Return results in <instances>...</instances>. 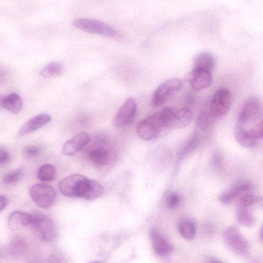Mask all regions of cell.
<instances>
[{"label":"cell","mask_w":263,"mask_h":263,"mask_svg":"<svg viewBox=\"0 0 263 263\" xmlns=\"http://www.w3.org/2000/svg\"><path fill=\"white\" fill-rule=\"evenodd\" d=\"M163 127L168 129H179L187 126L192 118L191 110L187 107L177 109L164 107L159 114Z\"/></svg>","instance_id":"obj_1"},{"label":"cell","mask_w":263,"mask_h":263,"mask_svg":"<svg viewBox=\"0 0 263 263\" xmlns=\"http://www.w3.org/2000/svg\"><path fill=\"white\" fill-rule=\"evenodd\" d=\"M86 154L89 160L98 166L107 165L113 156V152L108 147V140L105 135L95 138L87 147Z\"/></svg>","instance_id":"obj_2"},{"label":"cell","mask_w":263,"mask_h":263,"mask_svg":"<svg viewBox=\"0 0 263 263\" xmlns=\"http://www.w3.org/2000/svg\"><path fill=\"white\" fill-rule=\"evenodd\" d=\"M89 179L80 174H74L62 179L59 183L61 193L67 197L83 198L86 193Z\"/></svg>","instance_id":"obj_3"},{"label":"cell","mask_w":263,"mask_h":263,"mask_svg":"<svg viewBox=\"0 0 263 263\" xmlns=\"http://www.w3.org/2000/svg\"><path fill=\"white\" fill-rule=\"evenodd\" d=\"M73 25L80 30L90 33L111 37L119 36L118 31L111 26L103 22L92 18H77L73 22Z\"/></svg>","instance_id":"obj_4"},{"label":"cell","mask_w":263,"mask_h":263,"mask_svg":"<svg viewBox=\"0 0 263 263\" xmlns=\"http://www.w3.org/2000/svg\"><path fill=\"white\" fill-rule=\"evenodd\" d=\"M31 225L38 236L43 240L50 242L57 236L56 226L51 218L42 213L32 215Z\"/></svg>","instance_id":"obj_5"},{"label":"cell","mask_w":263,"mask_h":263,"mask_svg":"<svg viewBox=\"0 0 263 263\" xmlns=\"http://www.w3.org/2000/svg\"><path fill=\"white\" fill-rule=\"evenodd\" d=\"M223 237L228 247L237 254L246 255L249 253V242L236 226L228 227L223 232Z\"/></svg>","instance_id":"obj_6"},{"label":"cell","mask_w":263,"mask_h":263,"mask_svg":"<svg viewBox=\"0 0 263 263\" xmlns=\"http://www.w3.org/2000/svg\"><path fill=\"white\" fill-rule=\"evenodd\" d=\"M262 110L261 100L256 97H250L243 103L238 117L237 125L245 127L246 125L257 120Z\"/></svg>","instance_id":"obj_7"},{"label":"cell","mask_w":263,"mask_h":263,"mask_svg":"<svg viewBox=\"0 0 263 263\" xmlns=\"http://www.w3.org/2000/svg\"><path fill=\"white\" fill-rule=\"evenodd\" d=\"M182 86V81L179 78L166 81L155 91L152 98L153 105L155 107L161 106L180 90Z\"/></svg>","instance_id":"obj_8"},{"label":"cell","mask_w":263,"mask_h":263,"mask_svg":"<svg viewBox=\"0 0 263 263\" xmlns=\"http://www.w3.org/2000/svg\"><path fill=\"white\" fill-rule=\"evenodd\" d=\"M29 193L33 201L39 207L44 209L51 207L57 198L54 189L44 183H36L32 185Z\"/></svg>","instance_id":"obj_9"},{"label":"cell","mask_w":263,"mask_h":263,"mask_svg":"<svg viewBox=\"0 0 263 263\" xmlns=\"http://www.w3.org/2000/svg\"><path fill=\"white\" fill-rule=\"evenodd\" d=\"M163 126L158 115L147 117L137 123L136 132L138 136L145 141L158 137Z\"/></svg>","instance_id":"obj_10"},{"label":"cell","mask_w":263,"mask_h":263,"mask_svg":"<svg viewBox=\"0 0 263 263\" xmlns=\"http://www.w3.org/2000/svg\"><path fill=\"white\" fill-rule=\"evenodd\" d=\"M232 104V97L230 92L226 88H221L213 95L209 107V110L213 117H218L227 113Z\"/></svg>","instance_id":"obj_11"},{"label":"cell","mask_w":263,"mask_h":263,"mask_svg":"<svg viewBox=\"0 0 263 263\" xmlns=\"http://www.w3.org/2000/svg\"><path fill=\"white\" fill-rule=\"evenodd\" d=\"M137 111L135 100L128 98L120 108L114 119V125L119 128L130 124L134 120Z\"/></svg>","instance_id":"obj_12"},{"label":"cell","mask_w":263,"mask_h":263,"mask_svg":"<svg viewBox=\"0 0 263 263\" xmlns=\"http://www.w3.org/2000/svg\"><path fill=\"white\" fill-rule=\"evenodd\" d=\"M186 81L194 90H200L209 87L212 83L211 71L194 68L186 76Z\"/></svg>","instance_id":"obj_13"},{"label":"cell","mask_w":263,"mask_h":263,"mask_svg":"<svg viewBox=\"0 0 263 263\" xmlns=\"http://www.w3.org/2000/svg\"><path fill=\"white\" fill-rule=\"evenodd\" d=\"M90 140V137L86 132H81L65 142L62 152L67 156L74 155L87 145Z\"/></svg>","instance_id":"obj_14"},{"label":"cell","mask_w":263,"mask_h":263,"mask_svg":"<svg viewBox=\"0 0 263 263\" xmlns=\"http://www.w3.org/2000/svg\"><path fill=\"white\" fill-rule=\"evenodd\" d=\"M51 116L48 114H38L28 120L19 129L18 137H23L30 134L45 126L50 122Z\"/></svg>","instance_id":"obj_15"},{"label":"cell","mask_w":263,"mask_h":263,"mask_svg":"<svg viewBox=\"0 0 263 263\" xmlns=\"http://www.w3.org/2000/svg\"><path fill=\"white\" fill-rule=\"evenodd\" d=\"M149 234L156 254L159 256H165L173 251L171 244L157 230L151 229Z\"/></svg>","instance_id":"obj_16"},{"label":"cell","mask_w":263,"mask_h":263,"mask_svg":"<svg viewBox=\"0 0 263 263\" xmlns=\"http://www.w3.org/2000/svg\"><path fill=\"white\" fill-rule=\"evenodd\" d=\"M234 135L237 142L241 146L246 148H252L258 143V140L251 136L248 130L237 124L234 128Z\"/></svg>","instance_id":"obj_17"},{"label":"cell","mask_w":263,"mask_h":263,"mask_svg":"<svg viewBox=\"0 0 263 263\" xmlns=\"http://www.w3.org/2000/svg\"><path fill=\"white\" fill-rule=\"evenodd\" d=\"M1 105L6 110L13 114H17L22 108L23 101L17 93L11 92L2 98Z\"/></svg>","instance_id":"obj_18"},{"label":"cell","mask_w":263,"mask_h":263,"mask_svg":"<svg viewBox=\"0 0 263 263\" xmlns=\"http://www.w3.org/2000/svg\"><path fill=\"white\" fill-rule=\"evenodd\" d=\"M31 221L32 215L20 211H15L9 216L8 224L11 228L15 229L20 226L27 227L31 224Z\"/></svg>","instance_id":"obj_19"},{"label":"cell","mask_w":263,"mask_h":263,"mask_svg":"<svg viewBox=\"0 0 263 263\" xmlns=\"http://www.w3.org/2000/svg\"><path fill=\"white\" fill-rule=\"evenodd\" d=\"M199 141L200 135L196 131L178 151L177 162L179 163L186 155L192 152L197 146Z\"/></svg>","instance_id":"obj_20"},{"label":"cell","mask_w":263,"mask_h":263,"mask_svg":"<svg viewBox=\"0 0 263 263\" xmlns=\"http://www.w3.org/2000/svg\"><path fill=\"white\" fill-rule=\"evenodd\" d=\"M215 61L213 57L208 52H202L195 58L194 68L211 71L214 68Z\"/></svg>","instance_id":"obj_21"},{"label":"cell","mask_w":263,"mask_h":263,"mask_svg":"<svg viewBox=\"0 0 263 263\" xmlns=\"http://www.w3.org/2000/svg\"><path fill=\"white\" fill-rule=\"evenodd\" d=\"M28 249L27 243L21 237L14 238L10 243L9 252L12 256L18 257L24 255Z\"/></svg>","instance_id":"obj_22"},{"label":"cell","mask_w":263,"mask_h":263,"mask_svg":"<svg viewBox=\"0 0 263 263\" xmlns=\"http://www.w3.org/2000/svg\"><path fill=\"white\" fill-rule=\"evenodd\" d=\"M63 70L64 67L61 63L51 62L42 68L40 71V76L44 78L49 79L60 75Z\"/></svg>","instance_id":"obj_23"},{"label":"cell","mask_w":263,"mask_h":263,"mask_svg":"<svg viewBox=\"0 0 263 263\" xmlns=\"http://www.w3.org/2000/svg\"><path fill=\"white\" fill-rule=\"evenodd\" d=\"M236 218L240 224L246 227H252L255 222L252 213L246 207L240 206L237 212Z\"/></svg>","instance_id":"obj_24"},{"label":"cell","mask_w":263,"mask_h":263,"mask_svg":"<svg viewBox=\"0 0 263 263\" xmlns=\"http://www.w3.org/2000/svg\"><path fill=\"white\" fill-rule=\"evenodd\" d=\"M178 230L180 235L187 240L193 239L196 235V226L190 220H184L180 222Z\"/></svg>","instance_id":"obj_25"},{"label":"cell","mask_w":263,"mask_h":263,"mask_svg":"<svg viewBox=\"0 0 263 263\" xmlns=\"http://www.w3.org/2000/svg\"><path fill=\"white\" fill-rule=\"evenodd\" d=\"M54 167L49 164L42 165L37 171V176L39 180L44 182L50 181L55 177Z\"/></svg>","instance_id":"obj_26"},{"label":"cell","mask_w":263,"mask_h":263,"mask_svg":"<svg viewBox=\"0 0 263 263\" xmlns=\"http://www.w3.org/2000/svg\"><path fill=\"white\" fill-rule=\"evenodd\" d=\"M23 175L24 172L22 169H14L8 172L4 175L3 181L6 184H14L21 180Z\"/></svg>","instance_id":"obj_27"},{"label":"cell","mask_w":263,"mask_h":263,"mask_svg":"<svg viewBox=\"0 0 263 263\" xmlns=\"http://www.w3.org/2000/svg\"><path fill=\"white\" fill-rule=\"evenodd\" d=\"M262 197L260 196L247 194L242 196L239 200L240 206L247 208L261 202Z\"/></svg>","instance_id":"obj_28"},{"label":"cell","mask_w":263,"mask_h":263,"mask_svg":"<svg viewBox=\"0 0 263 263\" xmlns=\"http://www.w3.org/2000/svg\"><path fill=\"white\" fill-rule=\"evenodd\" d=\"M212 116L210 110H203L199 115L197 119V125L201 130H206L210 126L211 117ZM213 117V116H212Z\"/></svg>","instance_id":"obj_29"},{"label":"cell","mask_w":263,"mask_h":263,"mask_svg":"<svg viewBox=\"0 0 263 263\" xmlns=\"http://www.w3.org/2000/svg\"><path fill=\"white\" fill-rule=\"evenodd\" d=\"M181 200V196L178 193L173 192L167 196L165 204L168 208L174 209L179 205Z\"/></svg>","instance_id":"obj_30"},{"label":"cell","mask_w":263,"mask_h":263,"mask_svg":"<svg viewBox=\"0 0 263 263\" xmlns=\"http://www.w3.org/2000/svg\"><path fill=\"white\" fill-rule=\"evenodd\" d=\"M42 152V148L36 145H28L24 148L23 153L27 158H33L39 156Z\"/></svg>","instance_id":"obj_31"},{"label":"cell","mask_w":263,"mask_h":263,"mask_svg":"<svg viewBox=\"0 0 263 263\" xmlns=\"http://www.w3.org/2000/svg\"><path fill=\"white\" fill-rule=\"evenodd\" d=\"M249 133L258 139L263 138V119L253 128L248 130Z\"/></svg>","instance_id":"obj_32"},{"label":"cell","mask_w":263,"mask_h":263,"mask_svg":"<svg viewBox=\"0 0 263 263\" xmlns=\"http://www.w3.org/2000/svg\"><path fill=\"white\" fill-rule=\"evenodd\" d=\"M223 162V156L219 151H215L212 156L211 163L213 167L219 168L221 166Z\"/></svg>","instance_id":"obj_33"},{"label":"cell","mask_w":263,"mask_h":263,"mask_svg":"<svg viewBox=\"0 0 263 263\" xmlns=\"http://www.w3.org/2000/svg\"><path fill=\"white\" fill-rule=\"evenodd\" d=\"M11 157L9 153L3 147L0 148V165L4 166L10 163Z\"/></svg>","instance_id":"obj_34"},{"label":"cell","mask_w":263,"mask_h":263,"mask_svg":"<svg viewBox=\"0 0 263 263\" xmlns=\"http://www.w3.org/2000/svg\"><path fill=\"white\" fill-rule=\"evenodd\" d=\"M0 211H3L8 203V198L5 195H0Z\"/></svg>","instance_id":"obj_35"},{"label":"cell","mask_w":263,"mask_h":263,"mask_svg":"<svg viewBox=\"0 0 263 263\" xmlns=\"http://www.w3.org/2000/svg\"><path fill=\"white\" fill-rule=\"evenodd\" d=\"M209 261L212 262H222L220 259H219L217 258L214 257H210L209 258Z\"/></svg>","instance_id":"obj_36"},{"label":"cell","mask_w":263,"mask_h":263,"mask_svg":"<svg viewBox=\"0 0 263 263\" xmlns=\"http://www.w3.org/2000/svg\"><path fill=\"white\" fill-rule=\"evenodd\" d=\"M260 234L261 238V239L263 241V223H262V224L261 226V229H260Z\"/></svg>","instance_id":"obj_37"},{"label":"cell","mask_w":263,"mask_h":263,"mask_svg":"<svg viewBox=\"0 0 263 263\" xmlns=\"http://www.w3.org/2000/svg\"><path fill=\"white\" fill-rule=\"evenodd\" d=\"M261 205L263 207V200H262H262L261 201Z\"/></svg>","instance_id":"obj_38"}]
</instances>
